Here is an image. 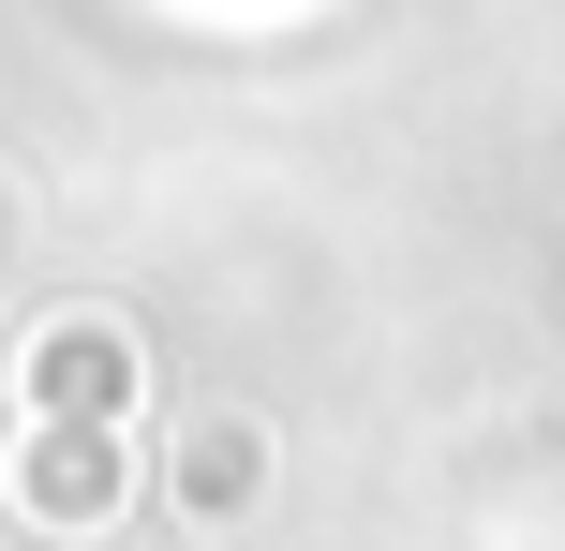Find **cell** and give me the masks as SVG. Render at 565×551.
<instances>
[{"mask_svg": "<svg viewBox=\"0 0 565 551\" xmlns=\"http://www.w3.org/2000/svg\"><path fill=\"white\" fill-rule=\"evenodd\" d=\"M119 388H135V358H119L105 328H45V343H30V403H60V417H119Z\"/></svg>", "mask_w": 565, "mask_h": 551, "instance_id": "cell-1", "label": "cell"}, {"mask_svg": "<svg viewBox=\"0 0 565 551\" xmlns=\"http://www.w3.org/2000/svg\"><path fill=\"white\" fill-rule=\"evenodd\" d=\"M30 507H105V447H45V463H30Z\"/></svg>", "mask_w": 565, "mask_h": 551, "instance_id": "cell-2", "label": "cell"}]
</instances>
